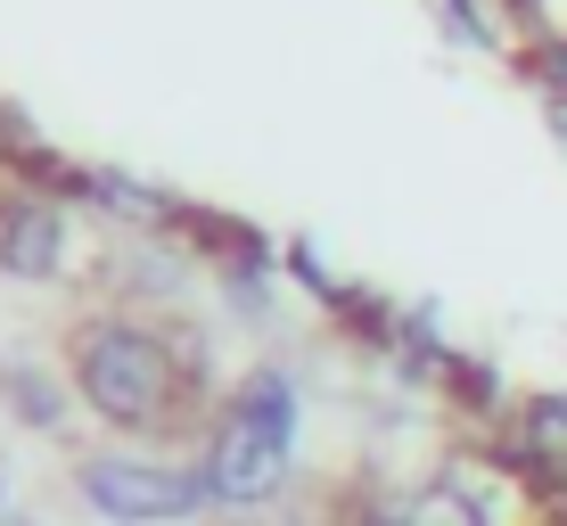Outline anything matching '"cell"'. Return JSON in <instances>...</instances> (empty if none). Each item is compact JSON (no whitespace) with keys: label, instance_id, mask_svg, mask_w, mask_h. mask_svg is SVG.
Segmentation results:
<instances>
[{"label":"cell","instance_id":"8992f818","mask_svg":"<svg viewBox=\"0 0 567 526\" xmlns=\"http://www.w3.org/2000/svg\"><path fill=\"white\" fill-rule=\"evenodd\" d=\"M543 83L567 100V42H543Z\"/></svg>","mask_w":567,"mask_h":526},{"label":"cell","instance_id":"5b68a950","mask_svg":"<svg viewBox=\"0 0 567 526\" xmlns=\"http://www.w3.org/2000/svg\"><path fill=\"white\" fill-rule=\"evenodd\" d=\"M518 436H526V453L567 461V395H535V403H526V420H518Z\"/></svg>","mask_w":567,"mask_h":526},{"label":"cell","instance_id":"277c9868","mask_svg":"<svg viewBox=\"0 0 567 526\" xmlns=\"http://www.w3.org/2000/svg\"><path fill=\"white\" fill-rule=\"evenodd\" d=\"M0 264L42 280V271L66 264V214L42 206V198H9L0 206Z\"/></svg>","mask_w":567,"mask_h":526},{"label":"cell","instance_id":"7a4b0ae2","mask_svg":"<svg viewBox=\"0 0 567 526\" xmlns=\"http://www.w3.org/2000/svg\"><path fill=\"white\" fill-rule=\"evenodd\" d=\"M288 461H297V386L280 370H256L239 412L223 420V436L206 453V485L214 502H264L288 477Z\"/></svg>","mask_w":567,"mask_h":526},{"label":"cell","instance_id":"3957f363","mask_svg":"<svg viewBox=\"0 0 567 526\" xmlns=\"http://www.w3.org/2000/svg\"><path fill=\"white\" fill-rule=\"evenodd\" d=\"M83 502L107 526H182L214 502L206 470H156V461H83Z\"/></svg>","mask_w":567,"mask_h":526},{"label":"cell","instance_id":"6da1fadb","mask_svg":"<svg viewBox=\"0 0 567 526\" xmlns=\"http://www.w3.org/2000/svg\"><path fill=\"white\" fill-rule=\"evenodd\" d=\"M74 395L115 427H165L182 412L189 379H182V362H173V345L156 338V329L91 321L83 338H74Z\"/></svg>","mask_w":567,"mask_h":526}]
</instances>
